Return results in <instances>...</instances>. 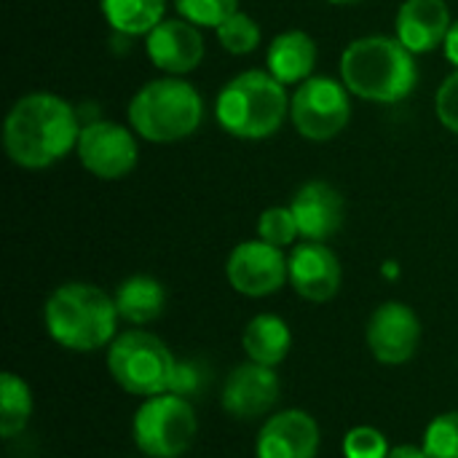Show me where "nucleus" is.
Segmentation results:
<instances>
[{
	"label": "nucleus",
	"instance_id": "obj_1",
	"mask_svg": "<svg viewBox=\"0 0 458 458\" xmlns=\"http://www.w3.org/2000/svg\"><path fill=\"white\" fill-rule=\"evenodd\" d=\"M81 123L70 102L35 91L13 102L3 123L8 158L21 169H48L64 158L81 137Z\"/></svg>",
	"mask_w": 458,
	"mask_h": 458
},
{
	"label": "nucleus",
	"instance_id": "obj_2",
	"mask_svg": "<svg viewBox=\"0 0 458 458\" xmlns=\"http://www.w3.org/2000/svg\"><path fill=\"white\" fill-rule=\"evenodd\" d=\"M341 78L352 94L368 102L394 105L413 94L419 67L413 51H408L400 38L368 35L346 46L341 56Z\"/></svg>",
	"mask_w": 458,
	"mask_h": 458
},
{
	"label": "nucleus",
	"instance_id": "obj_3",
	"mask_svg": "<svg viewBox=\"0 0 458 458\" xmlns=\"http://www.w3.org/2000/svg\"><path fill=\"white\" fill-rule=\"evenodd\" d=\"M115 298L89 282H67L56 287L43 309L48 335L70 352H97L115 341L118 327Z\"/></svg>",
	"mask_w": 458,
	"mask_h": 458
},
{
	"label": "nucleus",
	"instance_id": "obj_4",
	"mask_svg": "<svg viewBox=\"0 0 458 458\" xmlns=\"http://www.w3.org/2000/svg\"><path fill=\"white\" fill-rule=\"evenodd\" d=\"M290 113L284 83L271 72L247 70L231 78L215 102L217 123L239 140H266L276 134Z\"/></svg>",
	"mask_w": 458,
	"mask_h": 458
},
{
	"label": "nucleus",
	"instance_id": "obj_5",
	"mask_svg": "<svg viewBox=\"0 0 458 458\" xmlns=\"http://www.w3.org/2000/svg\"><path fill=\"white\" fill-rule=\"evenodd\" d=\"M204 121L201 94L182 78L166 75L145 83L129 102V123L148 142H177Z\"/></svg>",
	"mask_w": 458,
	"mask_h": 458
},
{
	"label": "nucleus",
	"instance_id": "obj_6",
	"mask_svg": "<svg viewBox=\"0 0 458 458\" xmlns=\"http://www.w3.org/2000/svg\"><path fill=\"white\" fill-rule=\"evenodd\" d=\"M107 370L113 381L134 397H156L172 392L177 360L169 346L145 330L115 335L107 349Z\"/></svg>",
	"mask_w": 458,
	"mask_h": 458
},
{
	"label": "nucleus",
	"instance_id": "obj_7",
	"mask_svg": "<svg viewBox=\"0 0 458 458\" xmlns=\"http://www.w3.org/2000/svg\"><path fill=\"white\" fill-rule=\"evenodd\" d=\"M196 411L188 397L164 392L145 397L131 421V437L142 456L180 458L196 440Z\"/></svg>",
	"mask_w": 458,
	"mask_h": 458
},
{
	"label": "nucleus",
	"instance_id": "obj_8",
	"mask_svg": "<svg viewBox=\"0 0 458 458\" xmlns=\"http://www.w3.org/2000/svg\"><path fill=\"white\" fill-rule=\"evenodd\" d=\"M290 118L306 140H333L346 129L352 118L346 83H338L335 78L303 81L290 99Z\"/></svg>",
	"mask_w": 458,
	"mask_h": 458
},
{
	"label": "nucleus",
	"instance_id": "obj_9",
	"mask_svg": "<svg viewBox=\"0 0 458 458\" xmlns=\"http://www.w3.org/2000/svg\"><path fill=\"white\" fill-rule=\"evenodd\" d=\"M75 153L99 180H121L134 172L140 150L134 134L115 121H91L81 129Z\"/></svg>",
	"mask_w": 458,
	"mask_h": 458
},
{
	"label": "nucleus",
	"instance_id": "obj_10",
	"mask_svg": "<svg viewBox=\"0 0 458 458\" xmlns=\"http://www.w3.org/2000/svg\"><path fill=\"white\" fill-rule=\"evenodd\" d=\"M225 276L236 293L247 298H266L282 290L284 282H290V260L282 255L279 247L263 239H252L231 250Z\"/></svg>",
	"mask_w": 458,
	"mask_h": 458
},
{
	"label": "nucleus",
	"instance_id": "obj_11",
	"mask_svg": "<svg viewBox=\"0 0 458 458\" xmlns=\"http://www.w3.org/2000/svg\"><path fill=\"white\" fill-rule=\"evenodd\" d=\"M368 346L381 365H405L421 341V322L405 303H381L368 322Z\"/></svg>",
	"mask_w": 458,
	"mask_h": 458
},
{
	"label": "nucleus",
	"instance_id": "obj_12",
	"mask_svg": "<svg viewBox=\"0 0 458 458\" xmlns=\"http://www.w3.org/2000/svg\"><path fill=\"white\" fill-rule=\"evenodd\" d=\"M279 392H282V384H279V376L274 373V368L247 362L228 373V378L223 384L220 403L231 419L252 421V419L266 416L276 405Z\"/></svg>",
	"mask_w": 458,
	"mask_h": 458
},
{
	"label": "nucleus",
	"instance_id": "obj_13",
	"mask_svg": "<svg viewBox=\"0 0 458 458\" xmlns=\"http://www.w3.org/2000/svg\"><path fill=\"white\" fill-rule=\"evenodd\" d=\"M145 51L150 62L166 75H185L204 59V38L188 19H164L145 35Z\"/></svg>",
	"mask_w": 458,
	"mask_h": 458
},
{
	"label": "nucleus",
	"instance_id": "obj_14",
	"mask_svg": "<svg viewBox=\"0 0 458 458\" xmlns=\"http://www.w3.org/2000/svg\"><path fill=\"white\" fill-rule=\"evenodd\" d=\"M319 424L306 411H282L271 416L258 435V458H317Z\"/></svg>",
	"mask_w": 458,
	"mask_h": 458
},
{
	"label": "nucleus",
	"instance_id": "obj_15",
	"mask_svg": "<svg viewBox=\"0 0 458 458\" xmlns=\"http://www.w3.org/2000/svg\"><path fill=\"white\" fill-rule=\"evenodd\" d=\"M290 260V284L293 290L311 301V303H325L338 295L341 290V263L325 242H303L301 247L293 250Z\"/></svg>",
	"mask_w": 458,
	"mask_h": 458
},
{
	"label": "nucleus",
	"instance_id": "obj_16",
	"mask_svg": "<svg viewBox=\"0 0 458 458\" xmlns=\"http://www.w3.org/2000/svg\"><path fill=\"white\" fill-rule=\"evenodd\" d=\"M290 209L306 242H327L338 233L346 215L344 196L325 180H311L301 185L290 201Z\"/></svg>",
	"mask_w": 458,
	"mask_h": 458
},
{
	"label": "nucleus",
	"instance_id": "obj_17",
	"mask_svg": "<svg viewBox=\"0 0 458 458\" xmlns=\"http://www.w3.org/2000/svg\"><path fill=\"white\" fill-rule=\"evenodd\" d=\"M451 30V8L445 0H405L397 11V38L413 54L435 51Z\"/></svg>",
	"mask_w": 458,
	"mask_h": 458
},
{
	"label": "nucleus",
	"instance_id": "obj_18",
	"mask_svg": "<svg viewBox=\"0 0 458 458\" xmlns=\"http://www.w3.org/2000/svg\"><path fill=\"white\" fill-rule=\"evenodd\" d=\"M268 72L282 83H303L317 64V43L309 32L290 30L271 40L266 54Z\"/></svg>",
	"mask_w": 458,
	"mask_h": 458
},
{
	"label": "nucleus",
	"instance_id": "obj_19",
	"mask_svg": "<svg viewBox=\"0 0 458 458\" xmlns=\"http://www.w3.org/2000/svg\"><path fill=\"white\" fill-rule=\"evenodd\" d=\"M242 346H244L250 362L276 368L290 354L293 333H290V327H287V322L282 317L258 314V317H252L247 322L244 335H242Z\"/></svg>",
	"mask_w": 458,
	"mask_h": 458
},
{
	"label": "nucleus",
	"instance_id": "obj_20",
	"mask_svg": "<svg viewBox=\"0 0 458 458\" xmlns=\"http://www.w3.org/2000/svg\"><path fill=\"white\" fill-rule=\"evenodd\" d=\"M166 306V290L158 279L137 274L129 276L126 282H121V287L115 290V309L118 317L134 327L150 325L161 317Z\"/></svg>",
	"mask_w": 458,
	"mask_h": 458
},
{
	"label": "nucleus",
	"instance_id": "obj_21",
	"mask_svg": "<svg viewBox=\"0 0 458 458\" xmlns=\"http://www.w3.org/2000/svg\"><path fill=\"white\" fill-rule=\"evenodd\" d=\"M99 8L105 21L126 38L148 35L166 19V0H99Z\"/></svg>",
	"mask_w": 458,
	"mask_h": 458
},
{
	"label": "nucleus",
	"instance_id": "obj_22",
	"mask_svg": "<svg viewBox=\"0 0 458 458\" xmlns=\"http://www.w3.org/2000/svg\"><path fill=\"white\" fill-rule=\"evenodd\" d=\"M32 416V392L24 378L16 373L0 376V435L3 440H13L24 432Z\"/></svg>",
	"mask_w": 458,
	"mask_h": 458
},
{
	"label": "nucleus",
	"instance_id": "obj_23",
	"mask_svg": "<svg viewBox=\"0 0 458 458\" xmlns=\"http://www.w3.org/2000/svg\"><path fill=\"white\" fill-rule=\"evenodd\" d=\"M217 40L228 54H250L258 48L260 43V27L255 24V19L244 11H236L233 16H228L220 27H217Z\"/></svg>",
	"mask_w": 458,
	"mask_h": 458
},
{
	"label": "nucleus",
	"instance_id": "obj_24",
	"mask_svg": "<svg viewBox=\"0 0 458 458\" xmlns=\"http://www.w3.org/2000/svg\"><path fill=\"white\" fill-rule=\"evenodd\" d=\"M421 448L429 458H458V411L432 419Z\"/></svg>",
	"mask_w": 458,
	"mask_h": 458
},
{
	"label": "nucleus",
	"instance_id": "obj_25",
	"mask_svg": "<svg viewBox=\"0 0 458 458\" xmlns=\"http://www.w3.org/2000/svg\"><path fill=\"white\" fill-rule=\"evenodd\" d=\"M174 8L182 19L196 27H220L228 16L239 11V0H174Z\"/></svg>",
	"mask_w": 458,
	"mask_h": 458
},
{
	"label": "nucleus",
	"instance_id": "obj_26",
	"mask_svg": "<svg viewBox=\"0 0 458 458\" xmlns=\"http://www.w3.org/2000/svg\"><path fill=\"white\" fill-rule=\"evenodd\" d=\"M298 233L301 231H298V223H295V215L290 207H268L258 220V239H263L279 250L293 244Z\"/></svg>",
	"mask_w": 458,
	"mask_h": 458
},
{
	"label": "nucleus",
	"instance_id": "obj_27",
	"mask_svg": "<svg viewBox=\"0 0 458 458\" xmlns=\"http://www.w3.org/2000/svg\"><path fill=\"white\" fill-rule=\"evenodd\" d=\"M389 440L376 427H354L344 437V456L346 458H386Z\"/></svg>",
	"mask_w": 458,
	"mask_h": 458
},
{
	"label": "nucleus",
	"instance_id": "obj_28",
	"mask_svg": "<svg viewBox=\"0 0 458 458\" xmlns=\"http://www.w3.org/2000/svg\"><path fill=\"white\" fill-rule=\"evenodd\" d=\"M435 107H437L440 123H443L445 129H451L454 134H458V67L456 72H451V75L440 83Z\"/></svg>",
	"mask_w": 458,
	"mask_h": 458
},
{
	"label": "nucleus",
	"instance_id": "obj_29",
	"mask_svg": "<svg viewBox=\"0 0 458 458\" xmlns=\"http://www.w3.org/2000/svg\"><path fill=\"white\" fill-rule=\"evenodd\" d=\"M201 386V373L196 365L191 362H177V373H174V381H172V392L180 394V397H188L191 392H199Z\"/></svg>",
	"mask_w": 458,
	"mask_h": 458
},
{
	"label": "nucleus",
	"instance_id": "obj_30",
	"mask_svg": "<svg viewBox=\"0 0 458 458\" xmlns=\"http://www.w3.org/2000/svg\"><path fill=\"white\" fill-rule=\"evenodd\" d=\"M443 48H445V56L451 59V64H456L458 67V21L451 24V30H448V35H445Z\"/></svg>",
	"mask_w": 458,
	"mask_h": 458
},
{
	"label": "nucleus",
	"instance_id": "obj_31",
	"mask_svg": "<svg viewBox=\"0 0 458 458\" xmlns=\"http://www.w3.org/2000/svg\"><path fill=\"white\" fill-rule=\"evenodd\" d=\"M386 458H429V456H427V451H424V448H416V445H397V448H392V451H389V456Z\"/></svg>",
	"mask_w": 458,
	"mask_h": 458
},
{
	"label": "nucleus",
	"instance_id": "obj_32",
	"mask_svg": "<svg viewBox=\"0 0 458 458\" xmlns=\"http://www.w3.org/2000/svg\"><path fill=\"white\" fill-rule=\"evenodd\" d=\"M327 3H333V5H346V3H357V0H327Z\"/></svg>",
	"mask_w": 458,
	"mask_h": 458
}]
</instances>
